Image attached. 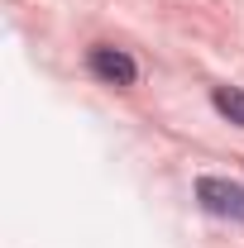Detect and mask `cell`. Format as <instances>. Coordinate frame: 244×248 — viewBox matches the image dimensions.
<instances>
[{
    "mask_svg": "<svg viewBox=\"0 0 244 248\" xmlns=\"http://www.w3.org/2000/svg\"><path fill=\"white\" fill-rule=\"evenodd\" d=\"M196 201H201V210H206V215L240 219V224H244V186H240V182L201 177V182H196Z\"/></svg>",
    "mask_w": 244,
    "mask_h": 248,
    "instance_id": "6da1fadb",
    "label": "cell"
},
{
    "mask_svg": "<svg viewBox=\"0 0 244 248\" xmlns=\"http://www.w3.org/2000/svg\"><path fill=\"white\" fill-rule=\"evenodd\" d=\"M87 67H91L96 81H105V86H134V77H139V67H134V58L129 53H120V48H91V58H87Z\"/></svg>",
    "mask_w": 244,
    "mask_h": 248,
    "instance_id": "7a4b0ae2",
    "label": "cell"
},
{
    "mask_svg": "<svg viewBox=\"0 0 244 248\" xmlns=\"http://www.w3.org/2000/svg\"><path fill=\"white\" fill-rule=\"evenodd\" d=\"M211 105H215L230 124H240V129H244V91H240V86H215Z\"/></svg>",
    "mask_w": 244,
    "mask_h": 248,
    "instance_id": "3957f363",
    "label": "cell"
}]
</instances>
